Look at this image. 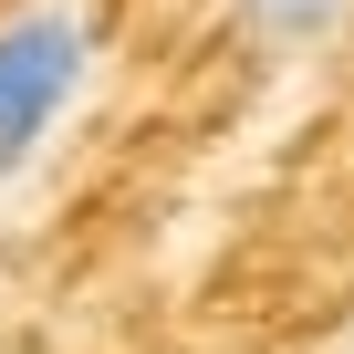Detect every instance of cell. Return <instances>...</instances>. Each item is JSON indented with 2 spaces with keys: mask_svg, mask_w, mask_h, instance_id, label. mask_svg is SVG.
<instances>
[{
  "mask_svg": "<svg viewBox=\"0 0 354 354\" xmlns=\"http://www.w3.org/2000/svg\"><path fill=\"white\" fill-rule=\"evenodd\" d=\"M84 84H94V21L73 0H32L0 21V198L32 177L53 125L84 104Z\"/></svg>",
  "mask_w": 354,
  "mask_h": 354,
  "instance_id": "cell-1",
  "label": "cell"
},
{
  "mask_svg": "<svg viewBox=\"0 0 354 354\" xmlns=\"http://www.w3.org/2000/svg\"><path fill=\"white\" fill-rule=\"evenodd\" d=\"M230 21L250 53H323L354 21V0H230Z\"/></svg>",
  "mask_w": 354,
  "mask_h": 354,
  "instance_id": "cell-2",
  "label": "cell"
}]
</instances>
